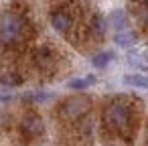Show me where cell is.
<instances>
[{"label":"cell","instance_id":"obj_11","mask_svg":"<svg viewBox=\"0 0 148 146\" xmlns=\"http://www.w3.org/2000/svg\"><path fill=\"white\" fill-rule=\"evenodd\" d=\"M95 83V77L93 75H87V77H81V79H69L67 81V87L69 89H85V87H89V85H93Z\"/></svg>","mask_w":148,"mask_h":146},{"label":"cell","instance_id":"obj_7","mask_svg":"<svg viewBox=\"0 0 148 146\" xmlns=\"http://www.w3.org/2000/svg\"><path fill=\"white\" fill-rule=\"evenodd\" d=\"M110 25L116 29V33L126 31V29H128V16H126V12H124V10H114V12L110 14Z\"/></svg>","mask_w":148,"mask_h":146},{"label":"cell","instance_id":"obj_13","mask_svg":"<svg viewBox=\"0 0 148 146\" xmlns=\"http://www.w3.org/2000/svg\"><path fill=\"white\" fill-rule=\"evenodd\" d=\"M128 63H130L132 67L140 69V71H148V61H144V57H142V55L130 53V55H128Z\"/></svg>","mask_w":148,"mask_h":146},{"label":"cell","instance_id":"obj_6","mask_svg":"<svg viewBox=\"0 0 148 146\" xmlns=\"http://www.w3.org/2000/svg\"><path fill=\"white\" fill-rule=\"evenodd\" d=\"M89 29H91V33H93L97 39H101V37H106V31H108V21H106L99 12H95V14L91 16Z\"/></svg>","mask_w":148,"mask_h":146},{"label":"cell","instance_id":"obj_12","mask_svg":"<svg viewBox=\"0 0 148 146\" xmlns=\"http://www.w3.org/2000/svg\"><path fill=\"white\" fill-rule=\"evenodd\" d=\"M53 61H55V57H53V53H51V49H41V51H37V63L41 65V67H51L53 65Z\"/></svg>","mask_w":148,"mask_h":146},{"label":"cell","instance_id":"obj_8","mask_svg":"<svg viewBox=\"0 0 148 146\" xmlns=\"http://www.w3.org/2000/svg\"><path fill=\"white\" fill-rule=\"evenodd\" d=\"M136 33L134 31H130V29H126V31H120V33H116V37H114V41H116V45L118 47H132L134 43H136Z\"/></svg>","mask_w":148,"mask_h":146},{"label":"cell","instance_id":"obj_14","mask_svg":"<svg viewBox=\"0 0 148 146\" xmlns=\"http://www.w3.org/2000/svg\"><path fill=\"white\" fill-rule=\"evenodd\" d=\"M0 83H2V85H10V87H14V85L23 83V77H21L18 73H2V75H0Z\"/></svg>","mask_w":148,"mask_h":146},{"label":"cell","instance_id":"obj_2","mask_svg":"<svg viewBox=\"0 0 148 146\" xmlns=\"http://www.w3.org/2000/svg\"><path fill=\"white\" fill-rule=\"evenodd\" d=\"M103 120L108 122V126L116 128V130H124L130 124V106L124 99H114L106 112H103Z\"/></svg>","mask_w":148,"mask_h":146},{"label":"cell","instance_id":"obj_15","mask_svg":"<svg viewBox=\"0 0 148 146\" xmlns=\"http://www.w3.org/2000/svg\"><path fill=\"white\" fill-rule=\"evenodd\" d=\"M136 16H138V21H140L142 25H148V2H144V4L136 10Z\"/></svg>","mask_w":148,"mask_h":146},{"label":"cell","instance_id":"obj_4","mask_svg":"<svg viewBox=\"0 0 148 146\" xmlns=\"http://www.w3.org/2000/svg\"><path fill=\"white\" fill-rule=\"evenodd\" d=\"M21 130L27 138H37L45 132V124H43V118L39 114H27L23 124H21Z\"/></svg>","mask_w":148,"mask_h":146},{"label":"cell","instance_id":"obj_9","mask_svg":"<svg viewBox=\"0 0 148 146\" xmlns=\"http://www.w3.org/2000/svg\"><path fill=\"white\" fill-rule=\"evenodd\" d=\"M114 57H116V55H114V51H101V53L93 55L91 65H93V67H97V69H103V67H108V65L112 63V59H114Z\"/></svg>","mask_w":148,"mask_h":146},{"label":"cell","instance_id":"obj_1","mask_svg":"<svg viewBox=\"0 0 148 146\" xmlns=\"http://www.w3.org/2000/svg\"><path fill=\"white\" fill-rule=\"evenodd\" d=\"M25 31H27V23L16 12L8 10L0 16V43L12 45L25 37Z\"/></svg>","mask_w":148,"mask_h":146},{"label":"cell","instance_id":"obj_5","mask_svg":"<svg viewBox=\"0 0 148 146\" xmlns=\"http://www.w3.org/2000/svg\"><path fill=\"white\" fill-rule=\"evenodd\" d=\"M51 25H53V29L57 33H67L71 29V25H73V19L65 10H55L51 14Z\"/></svg>","mask_w":148,"mask_h":146},{"label":"cell","instance_id":"obj_3","mask_svg":"<svg viewBox=\"0 0 148 146\" xmlns=\"http://www.w3.org/2000/svg\"><path fill=\"white\" fill-rule=\"evenodd\" d=\"M91 106V99L87 95H71L61 104V116L67 120H77L81 118Z\"/></svg>","mask_w":148,"mask_h":146},{"label":"cell","instance_id":"obj_10","mask_svg":"<svg viewBox=\"0 0 148 146\" xmlns=\"http://www.w3.org/2000/svg\"><path fill=\"white\" fill-rule=\"evenodd\" d=\"M124 83H126V85H132V87H140V89H148V75H140V73H132V75H126V77H124Z\"/></svg>","mask_w":148,"mask_h":146}]
</instances>
